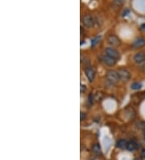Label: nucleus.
<instances>
[{
  "instance_id": "f3484780",
  "label": "nucleus",
  "mask_w": 145,
  "mask_h": 160,
  "mask_svg": "<svg viewBox=\"0 0 145 160\" xmlns=\"http://www.w3.org/2000/svg\"><path fill=\"white\" fill-rule=\"evenodd\" d=\"M85 117H86L85 114L84 115V113H83V112H82V113H81V120H82V121H83V120H85Z\"/></svg>"
},
{
  "instance_id": "2eb2a0df",
  "label": "nucleus",
  "mask_w": 145,
  "mask_h": 160,
  "mask_svg": "<svg viewBox=\"0 0 145 160\" xmlns=\"http://www.w3.org/2000/svg\"><path fill=\"white\" fill-rule=\"evenodd\" d=\"M101 40V36H96V37H94V38L93 39L92 41H91V45L92 46H95L99 42V41Z\"/></svg>"
},
{
  "instance_id": "a211bd4d",
  "label": "nucleus",
  "mask_w": 145,
  "mask_h": 160,
  "mask_svg": "<svg viewBox=\"0 0 145 160\" xmlns=\"http://www.w3.org/2000/svg\"><path fill=\"white\" fill-rule=\"evenodd\" d=\"M141 156H142L143 158H145V149L143 150L142 153H141Z\"/></svg>"
},
{
  "instance_id": "9d476101",
  "label": "nucleus",
  "mask_w": 145,
  "mask_h": 160,
  "mask_svg": "<svg viewBox=\"0 0 145 160\" xmlns=\"http://www.w3.org/2000/svg\"><path fill=\"white\" fill-rule=\"evenodd\" d=\"M128 142L125 139H119L118 140V142H116V146L120 149H126L127 146H128Z\"/></svg>"
},
{
  "instance_id": "9b49d317",
  "label": "nucleus",
  "mask_w": 145,
  "mask_h": 160,
  "mask_svg": "<svg viewBox=\"0 0 145 160\" xmlns=\"http://www.w3.org/2000/svg\"><path fill=\"white\" fill-rule=\"evenodd\" d=\"M92 152L95 155H102V149H101V146L99 144H94V145L92 146Z\"/></svg>"
},
{
  "instance_id": "dca6fc26",
  "label": "nucleus",
  "mask_w": 145,
  "mask_h": 160,
  "mask_svg": "<svg viewBox=\"0 0 145 160\" xmlns=\"http://www.w3.org/2000/svg\"><path fill=\"white\" fill-rule=\"evenodd\" d=\"M80 90H81V92H82V93L85 92V91H86V86H85V85H83V84H81Z\"/></svg>"
},
{
  "instance_id": "f03ea898",
  "label": "nucleus",
  "mask_w": 145,
  "mask_h": 160,
  "mask_svg": "<svg viewBox=\"0 0 145 160\" xmlns=\"http://www.w3.org/2000/svg\"><path fill=\"white\" fill-rule=\"evenodd\" d=\"M82 24L85 28H92L94 25V20L93 18L92 15H84L82 20Z\"/></svg>"
},
{
  "instance_id": "aec40b11",
  "label": "nucleus",
  "mask_w": 145,
  "mask_h": 160,
  "mask_svg": "<svg viewBox=\"0 0 145 160\" xmlns=\"http://www.w3.org/2000/svg\"><path fill=\"white\" fill-rule=\"evenodd\" d=\"M141 27H142V28L143 29V30H145V24H142V25H141Z\"/></svg>"
},
{
  "instance_id": "4468645a",
  "label": "nucleus",
  "mask_w": 145,
  "mask_h": 160,
  "mask_svg": "<svg viewBox=\"0 0 145 160\" xmlns=\"http://www.w3.org/2000/svg\"><path fill=\"white\" fill-rule=\"evenodd\" d=\"M125 0H113V4L116 7H121L123 5Z\"/></svg>"
},
{
  "instance_id": "423d86ee",
  "label": "nucleus",
  "mask_w": 145,
  "mask_h": 160,
  "mask_svg": "<svg viewBox=\"0 0 145 160\" xmlns=\"http://www.w3.org/2000/svg\"><path fill=\"white\" fill-rule=\"evenodd\" d=\"M85 75L90 82H93L95 78V71L92 67H86L85 69Z\"/></svg>"
},
{
  "instance_id": "1a4fd4ad",
  "label": "nucleus",
  "mask_w": 145,
  "mask_h": 160,
  "mask_svg": "<svg viewBox=\"0 0 145 160\" xmlns=\"http://www.w3.org/2000/svg\"><path fill=\"white\" fill-rule=\"evenodd\" d=\"M133 47L135 49H140L142 48L145 45V39L143 37H138L137 39H135V41L133 42Z\"/></svg>"
},
{
  "instance_id": "f8f14e48",
  "label": "nucleus",
  "mask_w": 145,
  "mask_h": 160,
  "mask_svg": "<svg viewBox=\"0 0 145 160\" xmlns=\"http://www.w3.org/2000/svg\"><path fill=\"white\" fill-rule=\"evenodd\" d=\"M127 150H129V151H133L137 149V144L136 142H133V141H131V142H128V146H127Z\"/></svg>"
},
{
  "instance_id": "f257e3e1",
  "label": "nucleus",
  "mask_w": 145,
  "mask_h": 160,
  "mask_svg": "<svg viewBox=\"0 0 145 160\" xmlns=\"http://www.w3.org/2000/svg\"><path fill=\"white\" fill-rule=\"evenodd\" d=\"M106 79L109 82H110L111 83H116L120 80V78L119 76L117 71H109L106 73Z\"/></svg>"
},
{
  "instance_id": "39448f33",
  "label": "nucleus",
  "mask_w": 145,
  "mask_h": 160,
  "mask_svg": "<svg viewBox=\"0 0 145 160\" xmlns=\"http://www.w3.org/2000/svg\"><path fill=\"white\" fill-rule=\"evenodd\" d=\"M107 42L111 46H119L121 45V40L115 35L108 36Z\"/></svg>"
},
{
  "instance_id": "7ed1b4c3",
  "label": "nucleus",
  "mask_w": 145,
  "mask_h": 160,
  "mask_svg": "<svg viewBox=\"0 0 145 160\" xmlns=\"http://www.w3.org/2000/svg\"><path fill=\"white\" fill-rule=\"evenodd\" d=\"M106 54L110 56V58L115 59V60H119L120 58V53L119 52L115 49L112 48V47H107L106 49Z\"/></svg>"
},
{
  "instance_id": "0eeeda50",
  "label": "nucleus",
  "mask_w": 145,
  "mask_h": 160,
  "mask_svg": "<svg viewBox=\"0 0 145 160\" xmlns=\"http://www.w3.org/2000/svg\"><path fill=\"white\" fill-rule=\"evenodd\" d=\"M102 60H103V61L106 65H107L109 66H115V63H116V60L115 59L110 58V56H108L106 54H105V55H103L102 57Z\"/></svg>"
},
{
  "instance_id": "6ab92c4d",
  "label": "nucleus",
  "mask_w": 145,
  "mask_h": 160,
  "mask_svg": "<svg viewBox=\"0 0 145 160\" xmlns=\"http://www.w3.org/2000/svg\"><path fill=\"white\" fill-rule=\"evenodd\" d=\"M143 138H144L145 140V129L143 130Z\"/></svg>"
},
{
  "instance_id": "6e6552de",
  "label": "nucleus",
  "mask_w": 145,
  "mask_h": 160,
  "mask_svg": "<svg viewBox=\"0 0 145 160\" xmlns=\"http://www.w3.org/2000/svg\"><path fill=\"white\" fill-rule=\"evenodd\" d=\"M134 61L138 65L143 64L145 61V53H138L135 54L134 58Z\"/></svg>"
},
{
  "instance_id": "20e7f679",
  "label": "nucleus",
  "mask_w": 145,
  "mask_h": 160,
  "mask_svg": "<svg viewBox=\"0 0 145 160\" xmlns=\"http://www.w3.org/2000/svg\"><path fill=\"white\" fill-rule=\"evenodd\" d=\"M119 76L120 78V80H123V81H128L131 78V74L130 72L126 70V69H119L117 71Z\"/></svg>"
},
{
  "instance_id": "ddd939ff",
  "label": "nucleus",
  "mask_w": 145,
  "mask_h": 160,
  "mask_svg": "<svg viewBox=\"0 0 145 160\" xmlns=\"http://www.w3.org/2000/svg\"><path fill=\"white\" fill-rule=\"evenodd\" d=\"M142 87V85L140 83H137V82H135L131 84V89L132 90H140Z\"/></svg>"
}]
</instances>
